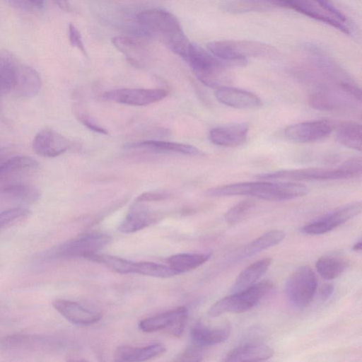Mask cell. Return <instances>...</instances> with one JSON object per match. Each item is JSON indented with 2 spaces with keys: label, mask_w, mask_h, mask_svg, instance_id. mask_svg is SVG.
<instances>
[{
  "label": "cell",
  "mask_w": 362,
  "mask_h": 362,
  "mask_svg": "<svg viewBox=\"0 0 362 362\" xmlns=\"http://www.w3.org/2000/svg\"><path fill=\"white\" fill-rule=\"evenodd\" d=\"M309 188L291 181L238 182L209 189L206 194L212 197L244 195L268 201H285L307 194Z\"/></svg>",
  "instance_id": "cell-1"
},
{
  "label": "cell",
  "mask_w": 362,
  "mask_h": 362,
  "mask_svg": "<svg viewBox=\"0 0 362 362\" xmlns=\"http://www.w3.org/2000/svg\"><path fill=\"white\" fill-rule=\"evenodd\" d=\"M138 22L168 46L175 54L186 59L190 42L175 16L162 9H148L137 14Z\"/></svg>",
  "instance_id": "cell-2"
},
{
  "label": "cell",
  "mask_w": 362,
  "mask_h": 362,
  "mask_svg": "<svg viewBox=\"0 0 362 362\" xmlns=\"http://www.w3.org/2000/svg\"><path fill=\"white\" fill-rule=\"evenodd\" d=\"M361 174V161L354 158L346 160L336 168H307L293 170H281L256 175L263 180L310 181L334 180L349 179Z\"/></svg>",
  "instance_id": "cell-3"
},
{
  "label": "cell",
  "mask_w": 362,
  "mask_h": 362,
  "mask_svg": "<svg viewBox=\"0 0 362 362\" xmlns=\"http://www.w3.org/2000/svg\"><path fill=\"white\" fill-rule=\"evenodd\" d=\"M208 51L227 66H244L248 57H268L274 54L273 47L253 40H218L206 45Z\"/></svg>",
  "instance_id": "cell-4"
},
{
  "label": "cell",
  "mask_w": 362,
  "mask_h": 362,
  "mask_svg": "<svg viewBox=\"0 0 362 362\" xmlns=\"http://www.w3.org/2000/svg\"><path fill=\"white\" fill-rule=\"evenodd\" d=\"M186 60L197 78L205 86L218 88L230 81L227 66L222 61L199 45L190 42Z\"/></svg>",
  "instance_id": "cell-5"
},
{
  "label": "cell",
  "mask_w": 362,
  "mask_h": 362,
  "mask_svg": "<svg viewBox=\"0 0 362 362\" xmlns=\"http://www.w3.org/2000/svg\"><path fill=\"white\" fill-rule=\"evenodd\" d=\"M273 288L269 281H262L226 296L214 303L208 310V315L218 317L224 313H242L247 312L268 295Z\"/></svg>",
  "instance_id": "cell-6"
},
{
  "label": "cell",
  "mask_w": 362,
  "mask_h": 362,
  "mask_svg": "<svg viewBox=\"0 0 362 362\" xmlns=\"http://www.w3.org/2000/svg\"><path fill=\"white\" fill-rule=\"evenodd\" d=\"M317 288L314 271L308 266L298 267L288 277L285 292L289 303L297 308L306 307L313 300Z\"/></svg>",
  "instance_id": "cell-7"
},
{
  "label": "cell",
  "mask_w": 362,
  "mask_h": 362,
  "mask_svg": "<svg viewBox=\"0 0 362 362\" xmlns=\"http://www.w3.org/2000/svg\"><path fill=\"white\" fill-rule=\"evenodd\" d=\"M110 241V237L105 234L84 235L61 244L56 249L54 255L58 258L87 259L90 255L107 246Z\"/></svg>",
  "instance_id": "cell-8"
},
{
  "label": "cell",
  "mask_w": 362,
  "mask_h": 362,
  "mask_svg": "<svg viewBox=\"0 0 362 362\" xmlns=\"http://www.w3.org/2000/svg\"><path fill=\"white\" fill-rule=\"evenodd\" d=\"M188 310L184 306L160 313L140 321L139 329L144 332L165 330L179 337L183 332L187 320Z\"/></svg>",
  "instance_id": "cell-9"
},
{
  "label": "cell",
  "mask_w": 362,
  "mask_h": 362,
  "mask_svg": "<svg viewBox=\"0 0 362 362\" xmlns=\"http://www.w3.org/2000/svg\"><path fill=\"white\" fill-rule=\"evenodd\" d=\"M361 208L360 202L347 204L305 225L300 230L303 233L312 235L326 233L358 215Z\"/></svg>",
  "instance_id": "cell-10"
},
{
  "label": "cell",
  "mask_w": 362,
  "mask_h": 362,
  "mask_svg": "<svg viewBox=\"0 0 362 362\" xmlns=\"http://www.w3.org/2000/svg\"><path fill=\"white\" fill-rule=\"evenodd\" d=\"M334 127V123L328 119L303 122L288 126L284 135L295 143H314L329 136Z\"/></svg>",
  "instance_id": "cell-11"
},
{
  "label": "cell",
  "mask_w": 362,
  "mask_h": 362,
  "mask_svg": "<svg viewBox=\"0 0 362 362\" xmlns=\"http://www.w3.org/2000/svg\"><path fill=\"white\" fill-rule=\"evenodd\" d=\"M167 91L162 88H119L104 93L102 98L134 106L148 105L163 100Z\"/></svg>",
  "instance_id": "cell-12"
},
{
  "label": "cell",
  "mask_w": 362,
  "mask_h": 362,
  "mask_svg": "<svg viewBox=\"0 0 362 362\" xmlns=\"http://www.w3.org/2000/svg\"><path fill=\"white\" fill-rule=\"evenodd\" d=\"M274 6L293 9L315 21L329 25L344 33L349 34L347 24L332 16L310 0H273Z\"/></svg>",
  "instance_id": "cell-13"
},
{
  "label": "cell",
  "mask_w": 362,
  "mask_h": 362,
  "mask_svg": "<svg viewBox=\"0 0 362 362\" xmlns=\"http://www.w3.org/2000/svg\"><path fill=\"white\" fill-rule=\"evenodd\" d=\"M71 142L61 134L51 129L40 131L33 141L35 152L47 158L59 156L70 148Z\"/></svg>",
  "instance_id": "cell-14"
},
{
  "label": "cell",
  "mask_w": 362,
  "mask_h": 362,
  "mask_svg": "<svg viewBox=\"0 0 362 362\" xmlns=\"http://www.w3.org/2000/svg\"><path fill=\"white\" fill-rule=\"evenodd\" d=\"M52 306L65 319L78 325H90L98 322L102 318L100 313L66 299L54 300Z\"/></svg>",
  "instance_id": "cell-15"
},
{
  "label": "cell",
  "mask_w": 362,
  "mask_h": 362,
  "mask_svg": "<svg viewBox=\"0 0 362 362\" xmlns=\"http://www.w3.org/2000/svg\"><path fill=\"white\" fill-rule=\"evenodd\" d=\"M215 96L221 103L238 109H255L262 104L255 93L228 86L216 88Z\"/></svg>",
  "instance_id": "cell-16"
},
{
  "label": "cell",
  "mask_w": 362,
  "mask_h": 362,
  "mask_svg": "<svg viewBox=\"0 0 362 362\" xmlns=\"http://www.w3.org/2000/svg\"><path fill=\"white\" fill-rule=\"evenodd\" d=\"M248 129V124L245 122L216 127L211 129L209 139L221 146H239L246 141Z\"/></svg>",
  "instance_id": "cell-17"
},
{
  "label": "cell",
  "mask_w": 362,
  "mask_h": 362,
  "mask_svg": "<svg viewBox=\"0 0 362 362\" xmlns=\"http://www.w3.org/2000/svg\"><path fill=\"white\" fill-rule=\"evenodd\" d=\"M157 218L158 215L156 213L138 203L129 209L119 224L118 230L124 233H134L150 226Z\"/></svg>",
  "instance_id": "cell-18"
},
{
  "label": "cell",
  "mask_w": 362,
  "mask_h": 362,
  "mask_svg": "<svg viewBox=\"0 0 362 362\" xmlns=\"http://www.w3.org/2000/svg\"><path fill=\"white\" fill-rule=\"evenodd\" d=\"M42 86V80L38 72L33 67L18 63L16 81L13 90L24 98L35 96Z\"/></svg>",
  "instance_id": "cell-19"
},
{
  "label": "cell",
  "mask_w": 362,
  "mask_h": 362,
  "mask_svg": "<svg viewBox=\"0 0 362 362\" xmlns=\"http://www.w3.org/2000/svg\"><path fill=\"white\" fill-rule=\"evenodd\" d=\"M166 351L163 344H154L145 347L120 346L115 351L116 361L137 362L145 361L162 355Z\"/></svg>",
  "instance_id": "cell-20"
},
{
  "label": "cell",
  "mask_w": 362,
  "mask_h": 362,
  "mask_svg": "<svg viewBox=\"0 0 362 362\" xmlns=\"http://www.w3.org/2000/svg\"><path fill=\"white\" fill-rule=\"evenodd\" d=\"M2 344L10 349H23L28 351L52 350L55 345L54 340L32 334H13L3 340Z\"/></svg>",
  "instance_id": "cell-21"
},
{
  "label": "cell",
  "mask_w": 362,
  "mask_h": 362,
  "mask_svg": "<svg viewBox=\"0 0 362 362\" xmlns=\"http://www.w3.org/2000/svg\"><path fill=\"white\" fill-rule=\"evenodd\" d=\"M230 334V327L227 325L221 327L209 328L199 323L190 332L192 341L199 348L222 343L228 339Z\"/></svg>",
  "instance_id": "cell-22"
},
{
  "label": "cell",
  "mask_w": 362,
  "mask_h": 362,
  "mask_svg": "<svg viewBox=\"0 0 362 362\" xmlns=\"http://www.w3.org/2000/svg\"><path fill=\"white\" fill-rule=\"evenodd\" d=\"M274 349L263 344H249L231 350L226 356V361H262L272 358Z\"/></svg>",
  "instance_id": "cell-23"
},
{
  "label": "cell",
  "mask_w": 362,
  "mask_h": 362,
  "mask_svg": "<svg viewBox=\"0 0 362 362\" xmlns=\"http://www.w3.org/2000/svg\"><path fill=\"white\" fill-rule=\"evenodd\" d=\"M127 149H144L156 153H176L187 155H197L199 153L197 148L185 144L170 141L147 140L125 146Z\"/></svg>",
  "instance_id": "cell-24"
},
{
  "label": "cell",
  "mask_w": 362,
  "mask_h": 362,
  "mask_svg": "<svg viewBox=\"0 0 362 362\" xmlns=\"http://www.w3.org/2000/svg\"><path fill=\"white\" fill-rule=\"evenodd\" d=\"M271 263L272 259L267 257L250 264L238 276L232 291L237 292L255 284L267 271Z\"/></svg>",
  "instance_id": "cell-25"
},
{
  "label": "cell",
  "mask_w": 362,
  "mask_h": 362,
  "mask_svg": "<svg viewBox=\"0 0 362 362\" xmlns=\"http://www.w3.org/2000/svg\"><path fill=\"white\" fill-rule=\"evenodd\" d=\"M18 65V62L11 52L0 51V96L14 88Z\"/></svg>",
  "instance_id": "cell-26"
},
{
  "label": "cell",
  "mask_w": 362,
  "mask_h": 362,
  "mask_svg": "<svg viewBox=\"0 0 362 362\" xmlns=\"http://www.w3.org/2000/svg\"><path fill=\"white\" fill-rule=\"evenodd\" d=\"M112 42L119 51L127 56L128 61L134 65H139L136 57L144 53L147 45L144 38L125 35L114 37Z\"/></svg>",
  "instance_id": "cell-27"
},
{
  "label": "cell",
  "mask_w": 362,
  "mask_h": 362,
  "mask_svg": "<svg viewBox=\"0 0 362 362\" xmlns=\"http://www.w3.org/2000/svg\"><path fill=\"white\" fill-rule=\"evenodd\" d=\"M336 138L341 145L360 151L361 150V125L356 122H343L334 127Z\"/></svg>",
  "instance_id": "cell-28"
},
{
  "label": "cell",
  "mask_w": 362,
  "mask_h": 362,
  "mask_svg": "<svg viewBox=\"0 0 362 362\" xmlns=\"http://www.w3.org/2000/svg\"><path fill=\"white\" fill-rule=\"evenodd\" d=\"M285 238V233L280 230H273L267 232L246 245L241 250L240 257L247 258L257 253L276 245Z\"/></svg>",
  "instance_id": "cell-29"
},
{
  "label": "cell",
  "mask_w": 362,
  "mask_h": 362,
  "mask_svg": "<svg viewBox=\"0 0 362 362\" xmlns=\"http://www.w3.org/2000/svg\"><path fill=\"white\" fill-rule=\"evenodd\" d=\"M211 256L208 253H180L170 256L167 262L179 274L192 270L205 263Z\"/></svg>",
  "instance_id": "cell-30"
},
{
  "label": "cell",
  "mask_w": 362,
  "mask_h": 362,
  "mask_svg": "<svg viewBox=\"0 0 362 362\" xmlns=\"http://www.w3.org/2000/svg\"><path fill=\"white\" fill-rule=\"evenodd\" d=\"M0 193L11 199L32 203L39 199V189L33 185L23 182L9 183L0 189Z\"/></svg>",
  "instance_id": "cell-31"
},
{
  "label": "cell",
  "mask_w": 362,
  "mask_h": 362,
  "mask_svg": "<svg viewBox=\"0 0 362 362\" xmlns=\"http://www.w3.org/2000/svg\"><path fill=\"white\" fill-rule=\"evenodd\" d=\"M39 163L34 158L26 156H11L0 167V181L20 172L37 168Z\"/></svg>",
  "instance_id": "cell-32"
},
{
  "label": "cell",
  "mask_w": 362,
  "mask_h": 362,
  "mask_svg": "<svg viewBox=\"0 0 362 362\" xmlns=\"http://www.w3.org/2000/svg\"><path fill=\"white\" fill-rule=\"evenodd\" d=\"M347 262L337 256H323L315 263L318 274L326 280L334 279L340 276L347 267Z\"/></svg>",
  "instance_id": "cell-33"
},
{
  "label": "cell",
  "mask_w": 362,
  "mask_h": 362,
  "mask_svg": "<svg viewBox=\"0 0 362 362\" xmlns=\"http://www.w3.org/2000/svg\"><path fill=\"white\" fill-rule=\"evenodd\" d=\"M223 8L231 13H245L268 11L271 4L262 0H233L224 4Z\"/></svg>",
  "instance_id": "cell-34"
},
{
  "label": "cell",
  "mask_w": 362,
  "mask_h": 362,
  "mask_svg": "<svg viewBox=\"0 0 362 362\" xmlns=\"http://www.w3.org/2000/svg\"><path fill=\"white\" fill-rule=\"evenodd\" d=\"M88 259L105 265L109 269L120 273L131 274L133 270L134 262L117 257L93 253L88 257Z\"/></svg>",
  "instance_id": "cell-35"
},
{
  "label": "cell",
  "mask_w": 362,
  "mask_h": 362,
  "mask_svg": "<svg viewBox=\"0 0 362 362\" xmlns=\"http://www.w3.org/2000/svg\"><path fill=\"white\" fill-rule=\"evenodd\" d=\"M132 273L159 278L171 277L179 274L169 266L150 262H134Z\"/></svg>",
  "instance_id": "cell-36"
},
{
  "label": "cell",
  "mask_w": 362,
  "mask_h": 362,
  "mask_svg": "<svg viewBox=\"0 0 362 362\" xmlns=\"http://www.w3.org/2000/svg\"><path fill=\"white\" fill-rule=\"evenodd\" d=\"M308 102L312 107L319 110H332L340 105L336 95L322 88L312 93Z\"/></svg>",
  "instance_id": "cell-37"
},
{
  "label": "cell",
  "mask_w": 362,
  "mask_h": 362,
  "mask_svg": "<svg viewBox=\"0 0 362 362\" xmlns=\"http://www.w3.org/2000/svg\"><path fill=\"white\" fill-rule=\"evenodd\" d=\"M255 205V202L251 199H245L238 202L226 213V221L230 225L238 223Z\"/></svg>",
  "instance_id": "cell-38"
},
{
  "label": "cell",
  "mask_w": 362,
  "mask_h": 362,
  "mask_svg": "<svg viewBox=\"0 0 362 362\" xmlns=\"http://www.w3.org/2000/svg\"><path fill=\"white\" fill-rule=\"evenodd\" d=\"M29 210L24 207H14L0 212V228L8 225L15 220L26 216Z\"/></svg>",
  "instance_id": "cell-39"
},
{
  "label": "cell",
  "mask_w": 362,
  "mask_h": 362,
  "mask_svg": "<svg viewBox=\"0 0 362 362\" xmlns=\"http://www.w3.org/2000/svg\"><path fill=\"white\" fill-rule=\"evenodd\" d=\"M319 6L325 12L334 17L341 22L348 25V19L330 0H315Z\"/></svg>",
  "instance_id": "cell-40"
},
{
  "label": "cell",
  "mask_w": 362,
  "mask_h": 362,
  "mask_svg": "<svg viewBox=\"0 0 362 362\" xmlns=\"http://www.w3.org/2000/svg\"><path fill=\"white\" fill-rule=\"evenodd\" d=\"M170 193L166 191H151L141 194L136 199V203L158 202L169 198Z\"/></svg>",
  "instance_id": "cell-41"
},
{
  "label": "cell",
  "mask_w": 362,
  "mask_h": 362,
  "mask_svg": "<svg viewBox=\"0 0 362 362\" xmlns=\"http://www.w3.org/2000/svg\"><path fill=\"white\" fill-rule=\"evenodd\" d=\"M68 37L71 46L78 48L81 52L86 55L81 35L77 28L72 23L69 24Z\"/></svg>",
  "instance_id": "cell-42"
},
{
  "label": "cell",
  "mask_w": 362,
  "mask_h": 362,
  "mask_svg": "<svg viewBox=\"0 0 362 362\" xmlns=\"http://www.w3.org/2000/svg\"><path fill=\"white\" fill-rule=\"evenodd\" d=\"M77 117L78 120L88 129H90L93 132H95L97 133L107 134V131L104 129L103 127L98 125L97 123L93 122L91 118L88 117L86 115L83 113H78Z\"/></svg>",
  "instance_id": "cell-43"
},
{
  "label": "cell",
  "mask_w": 362,
  "mask_h": 362,
  "mask_svg": "<svg viewBox=\"0 0 362 362\" xmlns=\"http://www.w3.org/2000/svg\"><path fill=\"white\" fill-rule=\"evenodd\" d=\"M199 347L196 346V348H189L182 352L179 357L176 359V361H201L202 355L199 353L198 349Z\"/></svg>",
  "instance_id": "cell-44"
},
{
  "label": "cell",
  "mask_w": 362,
  "mask_h": 362,
  "mask_svg": "<svg viewBox=\"0 0 362 362\" xmlns=\"http://www.w3.org/2000/svg\"><path fill=\"white\" fill-rule=\"evenodd\" d=\"M334 291V286L332 284H326L319 291V298L322 300H326L332 294Z\"/></svg>",
  "instance_id": "cell-45"
},
{
  "label": "cell",
  "mask_w": 362,
  "mask_h": 362,
  "mask_svg": "<svg viewBox=\"0 0 362 362\" xmlns=\"http://www.w3.org/2000/svg\"><path fill=\"white\" fill-rule=\"evenodd\" d=\"M11 156V150L10 148L4 147L0 148V167L5 161Z\"/></svg>",
  "instance_id": "cell-46"
},
{
  "label": "cell",
  "mask_w": 362,
  "mask_h": 362,
  "mask_svg": "<svg viewBox=\"0 0 362 362\" xmlns=\"http://www.w3.org/2000/svg\"><path fill=\"white\" fill-rule=\"evenodd\" d=\"M57 7L62 11H69L70 10V4L69 0H52Z\"/></svg>",
  "instance_id": "cell-47"
},
{
  "label": "cell",
  "mask_w": 362,
  "mask_h": 362,
  "mask_svg": "<svg viewBox=\"0 0 362 362\" xmlns=\"http://www.w3.org/2000/svg\"><path fill=\"white\" fill-rule=\"evenodd\" d=\"M361 247H362V242L361 240H359L358 242H356L354 245H353V250L354 251H356V252H358V251H361Z\"/></svg>",
  "instance_id": "cell-48"
},
{
  "label": "cell",
  "mask_w": 362,
  "mask_h": 362,
  "mask_svg": "<svg viewBox=\"0 0 362 362\" xmlns=\"http://www.w3.org/2000/svg\"><path fill=\"white\" fill-rule=\"evenodd\" d=\"M33 5H35L37 7H41L43 5L44 0H28Z\"/></svg>",
  "instance_id": "cell-49"
}]
</instances>
